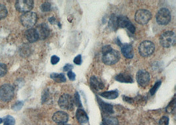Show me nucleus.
I'll return each mask as SVG.
<instances>
[{"label": "nucleus", "mask_w": 176, "mask_h": 125, "mask_svg": "<svg viewBox=\"0 0 176 125\" xmlns=\"http://www.w3.org/2000/svg\"><path fill=\"white\" fill-rule=\"evenodd\" d=\"M15 95V88L12 85L5 84L0 87V100L3 102H9Z\"/></svg>", "instance_id": "1"}, {"label": "nucleus", "mask_w": 176, "mask_h": 125, "mask_svg": "<svg viewBox=\"0 0 176 125\" xmlns=\"http://www.w3.org/2000/svg\"><path fill=\"white\" fill-rule=\"evenodd\" d=\"M37 20H38V17L36 13L31 11L23 13L20 17L21 24L28 28H32V27L36 24Z\"/></svg>", "instance_id": "2"}, {"label": "nucleus", "mask_w": 176, "mask_h": 125, "mask_svg": "<svg viewBox=\"0 0 176 125\" xmlns=\"http://www.w3.org/2000/svg\"><path fill=\"white\" fill-rule=\"evenodd\" d=\"M154 51L155 45L151 41H144L138 46V52L143 57H148L152 55Z\"/></svg>", "instance_id": "3"}, {"label": "nucleus", "mask_w": 176, "mask_h": 125, "mask_svg": "<svg viewBox=\"0 0 176 125\" xmlns=\"http://www.w3.org/2000/svg\"><path fill=\"white\" fill-rule=\"evenodd\" d=\"M175 43V35L172 31H166L160 37V43L164 48L173 46Z\"/></svg>", "instance_id": "4"}, {"label": "nucleus", "mask_w": 176, "mask_h": 125, "mask_svg": "<svg viewBox=\"0 0 176 125\" xmlns=\"http://www.w3.org/2000/svg\"><path fill=\"white\" fill-rule=\"evenodd\" d=\"M120 59V54L118 51L111 49L110 51L102 54V62L108 66H111L118 62Z\"/></svg>", "instance_id": "5"}, {"label": "nucleus", "mask_w": 176, "mask_h": 125, "mask_svg": "<svg viewBox=\"0 0 176 125\" xmlns=\"http://www.w3.org/2000/svg\"><path fill=\"white\" fill-rule=\"evenodd\" d=\"M156 19L159 25L165 26L169 23L172 19V15L169 10L167 8H162L156 14Z\"/></svg>", "instance_id": "6"}, {"label": "nucleus", "mask_w": 176, "mask_h": 125, "mask_svg": "<svg viewBox=\"0 0 176 125\" xmlns=\"http://www.w3.org/2000/svg\"><path fill=\"white\" fill-rule=\"evenodd\" d=\"M152 19V13L147 9L138 10L135 15V21L141 25L147 24Z\"/></svg>", "instance_id": "7"}, {"label": "nucleus", "mask_w": 176, "mask_h": 125, "mask_svg": "<svg viewBox=\"0 0 176 125\" xmlns=\"http://www.w3.org/2000/svg\"><path fill=\"white\" fill-rule=\"evenodd\" d=\"M58 105L63 110H73L74 108L73 98L71 95L68 94H63L58 100Z\"/></svg>", "instance_id": "8"}, {"label": "nucleus", "mask_w": 176, "mask_h": 125, "mask_svg": "<svg viewBox=\"0 0 176 125\" xmlns=\"http://www.w3.org/2000/svg\"><path fill=\"white\" fill-rule=\"evenodd\" d=\"M34 1L32 0H19L15 3V8L19 12L27 13L33 9Z\"/></svg>", "instance_id": "9"}, {"label": "nucleus", "mask_w": 176, "mask_h": 125, "mask_svg": "<svg viewBox=\"0 0 176 125\" xmlns=\"http://www.w3.org/2000/svg\"><path fill=\"white\" fill-rule=\"evenodd\" d=\"M137 83L142 87H146L151 81V75L146 70H139L136 75Z\"/></svg>", "instance_id": "10"}, {"label": "nucleus", "mask_w": 176, "mask_h": 125, "mask_svg": "<svg viewBox=\"0 0 176 125\" xmlns=\"http://www.w3.org/2000/svg\"><path fill=\"white\" fill-rule=\"evenodd\" d=\"M37 34L38 35V39L41 40H46V38L50 35V30L49 27L46 24H41L36 27L35 28Z\"/></svg>", "instance_id": "11"}, {"label": "nucleus", "mask_w": 176, "mask_h": 125, "mask_svg": "<svg viewBox=\"0 0 176 125\" xmlns=\"http://www.w3.org/2000/svg\"><path fill=\"white\" fill-rule=\"evenodd\" d=\"M52 119L57 124H65L69 120V115L65 112L59 111L56 112L52 117Z\"/></svg>", "instance_id": "12"}, {"label": "nucleus", "mask_w": 176, "mask_h": 125, "mask_svg": "<svg viewBox=\"0 0 176 125\" xmlns=\"http://www.w3.org/2000/svg\"><path fill=\"white\" fill-rule=\"evenodd\" d=\"M90 83L91 88L94 90L98 91L104 89V85L102 83V81L99 78L95 77V76H93V77H90Z\"/></svg>", "instance_id": "13"}, {"label": "nucleus", "mask_w": 176, "mask_h": 125, "mask_svg": "<svg viewBox=\"0 0 176 125\" xmlns=\"http://www.w3.org/2000/svg\"><path fill=\"white\" fill-rule=\"evenodd\" d=\"M121 52L126 58H132L134 56V52H133V48L131 45L125 43L121 46Z\"/></svg>", "instance_id": "14"}, {"label": "nucleus", "mask_w": 176, "mask_h": 125, "mask_svg": "<svg viewBox=\"0 0 176 125\" xmlns=\"http://www.w3.org/2000/svg\"><path fill=\"white\" fill-rule=\"evenodd\" d=\"M76 118L80 124L87 123L88 121V117L87 113L82 108H78L76 111Z\"/></svg>", "instance_id": "15"}, {"label": "nucleus", "mask_w": 176, "mask_h": 125, "mask_svg": "<svg viewBox=\"0 0 176 125\" xmlns=\"http://www.w3.org/2000/svg\"><path fill=\"white\" fill-rule=\"evenodd\" d=\"M25 37L30 43H34L38 40V34L35 28H29L25 32Z\"/></svg>", "instance_id": "16"}, {"label": "nucleus", "mask_w": 176, "mask_h": 125, "mask_svg": "<svg viewBox=\"0 0 176 125\" xmlns=\"http://www.w3.org/2000/svg\"><path fill=\"white\" fill-rule=\"evenodd\" d=\"M115 79L121 83H131L133 82V79L131 76L125 73H120L118 75H117L115 77Z\"/></svg>", "instance_id": "17"}, {"label": "nucleus", "mask_w": 176, "mask_h": 125, "mask_svg": "<svg viewBox=\"0 0 176 125\" xmlns=\"http://www.w3.org/2000/svg\"><path fill=\"white\" fill-rule=\"evenodd\" d=\"M132 23L129 19L124 16H119L117 17V24L118 28H127Z\"/></svg>", "instance_id": "18"}, {"label": "nucleus", "mask_w": 176, "mask_h": 125, "mask_svg": "<svg viewBox=\"0 0 176 125\" xmlns=\"http://www.w3.org/2000/svg\"><path fill=\"white\" fill-rule=\"evenodd\" d=\"M98 104L102 110L106 114H112L114 113V109L113 106L110 104L104 102V101L101 100L100 98H98Z\"/></svg>", "instance_id": "19"}, {"label": "nucleus", "mask_w": 176, "mask_h": 125, "mask_svg": "<svg viewBox=\"0 0 176 125\" xmlns=\"http://www.w3.org/2000/svg\"><path fill=\"white\" fill-rule=\"evenodd\" d=\"M100 96L109 100H114L118 97L119 94L117 90H111L102 92V93L100 94Z\"/></svg>", "instance_id": "20"}, {"label": "nucleus", "mask_w": 176, "mask_h": 125, "mask_svg": "<svg viewBox=\"0 0 176 125\" xmlns=\"http://www.w3.org/2000/svg\"><path fill=\"white\" fill-rule=\"evenodd\" d=\"M50 77L57 83H64L66 81V77L63 73H53L50 75Z\"/></svg>", "instance_id": "21"}, {"label": "nucleus", "mask_w": 176, "mask_h": 125, "mask_svg": "<svg viewBox=\"0 0 176 125\" xmlns=\"http://www.w3.org/2000/svg\"><path fill=\"white\" fill-rule=\"evenodd\" d=\"M117 17L115 15H111V17L109 20V26L113 30H116V29L118 28L117 24Z\"/></svg>", "instance_id": "22"}, {"label": "nucleus", "mask_w": 176, "mask_h": 125, "mask_svg": "<svg viewBox=\"0 0 176 125\" xmlns=\"http://www.w3.org/2000/svg\"><path fill=\"white\" fill-rule=\"evenodd\" d=\"M3 122L4 123V125H15V119L12 116L7 115L3 119Z\"/></svg>", "instance_id": "23"}, {"label": "nucleus", "mask_w": 176, "mask_h": 125, "mask_svg": "<svg viewBox=\"0 0 176 125\" xmlns=\"http://www.w3.org/2000/svg\"><path fill=\"white\" fill-rule=\"evenodd\" d=\"M8 11L7 7L3 4H0V20L3 19L7 17Z\"/></svg>", "instance_id": "24"}, {"label": "nucleus", "mask_w": 176, "mask_h": 125, "mask_svg": "<svg viewBox=\"0 0 176 125\" xmlns=\"http://www.w3.org/2000/svg\"><path fill=\"white\" fill-rule=\"evenodd\" d=\"M73 102H74V104L77 107H78L79 108H81L82 107L81 99H80V96L77 92H76L75 94H74Z\"/></svg>", "instance_id": "25"}, {"label": "nucleus", "mask_w": 176, "mask_h": 125, "mask_svg": "<svg viewBox=\"0 0 176 125\" xmlns=\"http://www.w3.org/2000/svg\"><path fill=\"white\" fill-rule=\"evenodd\" d=\"M161 81H157V82L155 83V85H154L153 86H152V88L150 90V91H149V93H150V94L151 96H153L154 94H155V93L156 92V91L158 90V88L161 85Z\"/></svg>", "instance_id": "26"}, {"label": "nucleus", "mask_w": 176, "mask_h": 125, "mask_svg": "<svg viewBox=\"0 0 176 125\" xmlns=\"http://www.w3.org/2000/svg\"><path fill=\"white\" fill-rule=\"evenodd\" d=\"M51 9H52V5L50 4V3L47 2L43 3L41 5V10L43 12L50 11Z\"/></svg>", "instance_id": "27"}, {"label": "nucleus", "mask_w": 176, "mask_h": 125, "mask_svg": "<svg viewBox=\"0 0 176 125\" xmlns=\"http://www.w3.org/2000/svg\"><path fill=\"white\" fill-rule=\"evenodd\" d=\"M7 72V66L5 64L0 62V77H2L6 75Z\"/></svg>", "instance_id": "28"}, {"label": "nucleus", "mask_w": 176, "mask_h": 125, "mask_svg": "<svg viewBox=\"0 0 176 125\" xmlns=\"http://www.w3.org/2000/svg\"><path fill=\"white\" fill-rule=\"evenodd\" d=\"M23 102L18 101L12 106V109L14 111H19L20 109L23 107Z\"/></svg>", "instance_id": "29"}, {"label": "nucleus", "mask_w": 176, "mask_h": 125, "mask_svg": "<svg viewBox=\"0 0 176 125\" xmlns=\"http://www.w3.org/2000/svg\"><path fill=\"white\" fill-rule=\"evenodd\" d=\"M159 125H169V118L166 116L162 117L160 119Z\"/></svg>", "instance_id": "30"}, {"label": "nucleus", "mask_w": 176, "mask_h": 125, "mask_svg": "<svg viewBox=\"0 0 176 125\" xmlns=\"http://www.w3.org/2000/svg\"><path fill=\"white\" fill-rule=\"evenodd\" d=\"M175 98H173L172 101L169 103V105L167 107V111L169 112V113H172V111L174 110V109H175Z\"/></svg>", "instance_id": "31"}, {"label": "nucleus", "mask_w": 176, "mask_h": 125, "mask_svg": "<svg viewBox=\"0 0 176 125\" xmlns=\"http://www.w3.org/2000/svg\"><path fill=\"white\" fill-rule=\"evenodd\" d=\"M74 63L77 65H81L82 63V59H81V54H79L73 60Z\"/></svg>", "instance_id": "32"}, {"label": "nucleus", "mask_w": 176, "mask_h": 125, "mask_svg": "<svg viewBox=\"0 0 176 125\" xmlns=\"http://www.w3.org/2000/svg\"><path fill=\"white\" fill-rule=\"evenodd\" d=\"M60 58H59L57 56L54 55V56H52V58H51V63L53 65L57 64L58 63V62L60 61Z\"/></svg>", "instance_id": "33"}, {"label": "nucleus", "mask_w": 176, "mask_h": 125, "mask_svg": "<svg viewBox=\"0 0 176 125\" xmlns=\"http://www.w3.org/2000/svg\"><path fill=\"white\" fill-rule=\"evenodd\" d=\"M73 68L72 64H67L65 66L63 67V72H69L71 71V69Z\"/></svg>", "instance_id": "34"}, {"label": "nucleus", "mask_w": 176, "mask_h": 125, "mask_svg": "<svg viewBox=\"0 0 176 125\" xmlns=\"http://www.w3.org/2000/svg\"><path fill=\"white\" fill-rule=\"evenodd\" d=\"M67 76L69 78L71 81H74L75 80V77H76V75L74 74V73H73L72 71H69L67 73Z\"/></svg>", "instance_id": "35"}, {"label": "nucleus", "mask_w": 176, "mask_h": 125, "mask_svg": "<svg viewBox=\"0 0 176 125\" xmlns=\"http://www.w3.org/2000/svg\"><path fill=\"white\" fill-rule=\"evenodd\" d=\"M3 123V119H2V118H0V124L1 123Z\"/></svg>", "instance_id": "36"}, {"label": "nucleus", "mask_w": 176, "mask_h": 125, "mask_svg": "<svg viewBox=\"0 0 176 125\" xmlns=\"http://www.w3.org/2000/svg\"><path fill=\"white\" fill-rule=\"evenodd\" d=\"M59 125H71V124H60Z\"/></svg>", "instance_id": "37"}]
</instances>
